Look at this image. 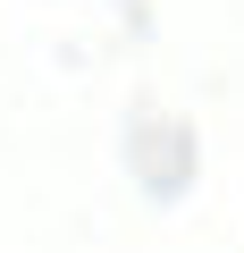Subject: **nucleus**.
Segmentation results:
<instances>
[]
</instances>
